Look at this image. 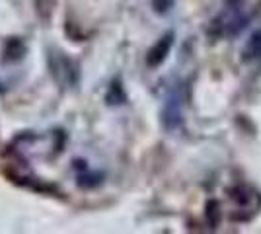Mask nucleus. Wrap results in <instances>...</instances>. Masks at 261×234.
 Instances as JSON below:
<instances>
[{"instance_id":"obj_1","label":"nucleus","mask_w":261,"mask_h":234,"mask_svg":"<svg viewBox=\"0 0 261 234\" xmlns=\"http://www.w3.org/2000/svg\"><path fill=\"white\" fill-rule=\"evenodd\" d=\"M162 121L168 131H174V129H177L181 125V98H179L177 90L172 92L168 96L166 103H164Z\"/></svg>"},{"instance_id":"obj_2","label":"nucleus","mask_w":261,"mask_h":234,"mask_svg":"<svg viewBox=\"0 0 261 234\" xmlns=\"http://www.w3.org/2000/svg\"><path fill=\"white\" fill-rule=\"evenodd\" d=\"M172 45H174V32H168V34L160 37L154 47L148 51V55H146V65L148 67H158V65H162L164 61H166V57L170 53V49H172Z\"/></svg>"},{"instance_id":"obj_3","label":"nucleus","mask_w":261,"mask_h":234,"mask_svg":"<svg viewBox=\"0 0 261 234\" xmlns=\"http://www.w3.org/2000/svg\"><path fill=\"white\" fill-rule=\"evenodd\" d=\"M242 55H244V61H248V63L261 59V28L250 35V39H248V43L244 47Z\"/></svg>"},{"instance_id":"obj_4","label":"nucleus","mask_w":261,"mask_h":234,"mask_svg":"<svg viewBox=\"0 0 261 234\" xmlns=\"http://www.w3.org/2000/svg\"><path fill=\"white\" fill-rule=\"evenodd\" d=\"M228 193L236 203H240L242 209H246L251 201H253V195H255V191L251 190V188H248V186H244V184H236L234 188H230Z\"/></svg>"},{"instance_id":"obj_5","label":"nucleus","mask_w":261,"mask_h":234,"mask_svg":"<svg viewBox=\"0 0 261 234\" xmlns=\"http://www.w3.org/2000/svg\"><path fill=\"white\" fill-rule=\"evenodd\" d=\"M207 217L211 219V224H213V226H217L218 221H220V217H222V213H220V205H218L217 199H211L207 203Z\"/></svg>"},{"instance_id":"obj_6","label":"nucleus","mask_w":261,"mask_h":234,"mask_svg":"<svg viewBox=\"0 0 261 234\" xmlns=\"http://www.w3.org/2000/svg\"><path fill=\"white\" fill-rule=\"evenodd\" d=\"M113 96H117V101H119V103L121 101H125V92L121 90L119 82H113V84H111V90H109V94H108V101L111 100Z\"/></svg>"},{"instance_id":"obj_7","label":"nucleus","mask_w":261,"mask_h":234,"mask_svg":"<svg viewBox=\"0 0 261 234\" xmlns=\"http://www.w3.org/2000/svg\"><path fill=\"white\" fill-rule=\"evenodd\" d=\"M152 6H154V10L158 12V14H164V12L170 10L172 0H152Z\"/></svg>"},{"instance_id":"obj_8","label":"nucleus","mask_w":261,"mask_h":234,"mask_svg":"<svg viewBox=\"0 0 261 234\" xmlns=\"http://www.w3.org/2000/svg\"><path fill=\"white\" fill-rule=\"evenodd\" d=\"M240 2H242V0H226V4H228L230 8H236V6H240Z\"/></svg>"}]
</instances>
